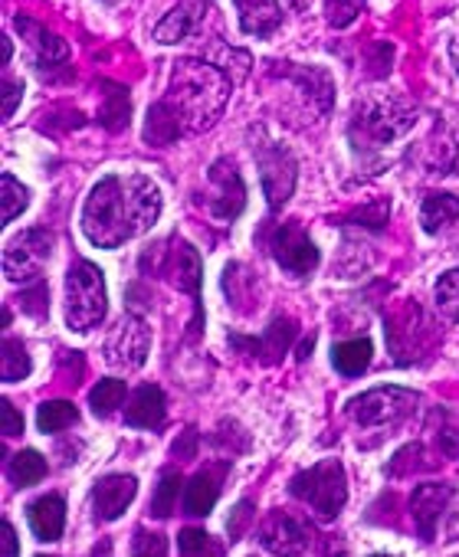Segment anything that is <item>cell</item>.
<instances>
[{
    "label": "cell",
    "mask_w": 459,
    "mask_h": 557,
    "mask_svg": "<svg viewBox=\"0 0 459 557\" xmlns=\"http://www.w3.org/2000/svg\"><path fill=\"white\" fill-rule=\"evenodd\" d=\"M161 216V190L148 174H106L86 197L83 233L99 249L148 233Z\"/></svg>",
    "instance_id": "cell-1"
},
{
    "label": "cell",
    "mask_w": 459,
    "mask_h": 557,
    "mask_svg": "<svg viewBox=\"0 0 459 557\" xmlns=\"http://www.w3.org/2000/svg\"><path fill=\"white\" fill-rule=\"evenodd\" d=\"M230 92H234V79L220 66L203 60H177L164 99L177 109L184 132L197 135L216 125V119L230 102Z\"/></svg>",
    "instance_id": "cell-2"
},
{
    "label": "cell",
    "mask_w": 459,
    "mask_h": 557,
    "mask_svg": "<svg viewBox=\"0 0 459 557\" xmlns=\"http://www.w3.org/2000/svg\"><path fill=\"white\" fill-rule=\"evenodd\" d=\"M109 309L102 269L89 259H79L66 272V325L79 335L92 332Z\"/></svg>",
    "instance_id": "cell-3"
},
{
    "label": "cell",
    "mask_w": 459,
    "mask_h": 557,
    "mask_svg": "<svg viewBox=\"0 0 459 557\" xmlns=\"http://www.w3.org/2000/svg\"><path fill=\"white\" fill-rule=\"evenodd\" d=\"M417 115L400 99H368L358 106L351 122V141L355 148H384L397 138H404L413 128Z\"/></svg>",
    "instance_id": "cell-4"
},
{
    "label": "cell",
    "mask_w": 459,
    "mask_h": 557,
    "mask_svg": "<svg viewBox=\"0 0 459 557\" xmlns=\"http://www.w3.org/2000/svg\"><path fill=\"white\" fill-rule=\"evenodd\" d=\"M289 492H293V498L309 505L319 518H338L348 502L345 466L338 459H322V462L302 469L299 475H293Z\"/></svg>",
    "instance_id": "cell-5"
},
{
    "label": "cell",
    "mask_w": 459,
    "mask_h": 557,
    "mask_svg": "<svg viewBox=\"0 0 459 557\" xmlns=\"http://www.w3.org/2000/svg\"><path fill=\"white\" fill-rule=\"evenodd\" d=\"M420 404L417 391L407 387H374L361 397H355L348 404V417L358 426H387V423H400L404 417H410Z\"/></svg>",
    "instance_id": "cell-6"
},
{
    "label": "cell",
    "mask_w": 459,
    "mask_h": 557,
    "mask_svg": "<svg viewBox=\"0 0 459 557\" xmlns=\"http://www.w3.org/2000/svg\"><path fill=\"white\" fill-rule=\"evenodd\" d=\"M148 351H151V332L138 315H125L106 342V361L119 371H138L148 361Z\"/></svg>",
    "instance_id": "cell-7"
},
{
    "label": "cell",
    "mask_w": 459,
    "mask_h": 557,
    "mask_svg": "<svg viewBox=\"0 0 459 557\" xmlns=\"http://www.w3.org/2000/svg\"><path fill=\"white\" fill-rule=\"evenodd\" d=\"M257 161H260V177H263L270 210H283V203L296 190V158L283 145L266 141L257 148Z\"/></svg>",
    "instance_id": "cell-8"
},
{
    "label": "cell",
    "mask_w": 459,
    "mask_h": 557,
    "mask_svg": "<svg viewBox=\"0 0 459 557\" xmlns=\"http://www.w3.org/2000/svg\"><path fill=\"white\" fill-rule=\"evenodd\" d=\"M47 259H50V236L44 230H27L8 243L4 272L11 283H37Z\"/></svg>",
    "instance_id": "cell-9"
},
{
    "label": "cell",
    "mask_w": 459,
    "mask_h": 557,
    "mask_svg": "<svg viewBox=\"0 0 459 557\" xmlns=\"http://www.w3.org/2000/svg\"><path fill=\"white\" fill-rule=\"evenodd\" d=\"M273 259L289 275H309L319 269V249L299 223H283L273 236Z\"/></svg>",
    "instance_id": "cell-10"
},
{
    "label": "cell",
    "mask_w": 459,
    "mask_h": 557,
    "mask_svg": "<svg viewBox=\"0 0 459 557\" xmlns=\"http://www.w3.org/2000/svg\"><path fill=\"white\" fill-rule=\"evenodd\" d=\"M315 537L319 534L312 531V524H306L293 515H273V518H266V524L260 531L263 547L273 554H309Z\"/></svg>",
    "instance_id": "cell-11"
},
{
    "label": "cell",
    "mask_w": 459,
    "mask_h": 557,
    "mask_svg": "<svg viewBox=\"0 0 459 557\" xmlns=\"http://www.w3.org/2000/svg\"><path fill=\"white\" fill-rule=\"evenodd\" d=\"M210 184L216 187V197H213V216L216 220H237L247 207V187H244V177L237 174V168L230 161H216L210 168Z\"/></svg>",
    "instance_id": "cell-12"
},
{
    "label": "cell",
    "mask_w": 459,
    "mask_h": 557,
    "mask_svg": "<svg viewBox=\"0 0 459 557\" xmlns=\"http://www.w3.org/2000/svg\"><path fill=\"white\" fill-rule=\"evenodd\" d=\"M135 492H138V479L135 475H106V479H99L96 482V495H92L96 518L99 521L122 518V511L135 502Z\"/></svg>",
    "instance_id": "cell-13"
},
{
    "label": "cell",
    "mask_w": 459,
    "mask_h": 557,
    "mask_svg": "<svg viewBox=\"0 0 459 557\" xmlns=\"http://www.w3.org/2000/svg\"><path fill=\"white\" fill-rule=\"evenodd\" d=\"M452 498V488L449 485H420L410 498V515L417 521V531L423 541H433V531L439 524V515L446 508V502Z\"/></svg>",
    "instance_id": "cell-14"
},
{
    "label": "cell",
    "mask_w": 459,
    "mask_h": 557,
    "mask_svg": "<svg viewBox=\"0 0 459 557\" xmlns=\"http://www.w3.org/2000/svg\"><path fill=\"white\" fill-rule=\"evenodd\" d=\"M164 410H168V404H164L161 387L145 384V387H138V391L128 397L125 423H128V426H138V430H158V426L164 423Z\"/></svg>",
    "instance_id": "cell-15"
},
{
    "label": "cell",
    "mask_w": 459,
    "mask_h": 557,
    "mask_svg": "<svg viewBox=\"0 0 459 557\" xmlns=\"http://www.w3.org/2000/svg\"><path fill=\"white\" fill-rule=\"evenodd\" d=\"M203 4L207 0H181L174 11H168V17L154 27V40L158 44H181L187 40L203 17Z\"/></svg>",
    "instance_id": "cell-16"
},
{
    "label": "cell",
    "mask_w": 459,
    "mask_h": 557,
    "mask_svg": "<svg viewBox=\"0 0 459 557\" xmlns=\"http://www.w3.org/2000/svg\"><path fill=\"white\" fill-rule=\"evenodd\" d=\"M27 521L40 541H60L66 528V502L60 495H44L27 508Z\"/></svg>",
    "instance_id": "cell-17"
},
{
    "label": "cell",
    "mask_w": 459,
    "mask_h": 557,
    "mask_svg": "<svg viewBox=\"0 0 459 557\" xmlns=\"http://www.w3.org/2000/svg\"><path fill=\"white\" fill-rule=\"evenodd\" d=\"M234 4H237V14H240V27L250 37L263 40V37L276 34L280 24H283V11H280L276 0H234Z\"/></svg>",
    "instance_id": "cell-18"
},
{
    "label": "cell",
    "mask_w": 459,
    "mask_h": 557,
    "mask_svg": "<svg viewBox=\"0 0 459 557\" xmlns=\"http://www.w3.org/2000/svg\"><path fill=\"white\" fill-rule=\"evenodd\" d=\"M181 135H184V122H181L177 109H174L168 99L154 102V106L148 109L145 141H148V145H154V148H168V145H174Z\"/></svg>",
    "instance_id": "cell-19"
},
{
    "label": "cell",
    "mask_w": 459,
    "mask_h": 557,
    "mask_svg": "<svg viewBox=\"0 0 459 557\" xmlns=\"http://www.w3.org/2000/svg\"><path fill=\"white\" fill-rule=\"evenodd\" d=\"M17 27L30 37V47H34V53H37L40 70L70 60V47H66L57 34H50L47 27H40V24H34V21H27V17H17Z\"/></svg>",
    "instance_id": "cell-20"
},
{
    "label": "cell",
    "mask_w": 459,
    "mask_h": 557,
    "mask_svg": "<svg viewBox=\"0 0 459 557\" xmlns=\"http://www.w3.org/2000/svg\"><path fill=\"white\" fill-rule=\"evenodd\" d=\"M174 283L177 289H187L190 299H194V332L200 329V256L194 246L181 243L177 249V259H174Z\"/></svg>",
    "instance_id": "cell-21"
},
{
    "label": "cell",
    "mask_w": 459,
    "mask_h": 557,
    "mask_svg": "<svg viewBox=\"0 0 459 557\" xmlns=\"http://www.w3.org/2000/svg\"><path fill=\"white\" fill-rule=\"evenodd\" d=\"M371 355H374V345H371L368 338H351V342H342V345L332 348V364H335L338 374L358 377V374L368 371Z\"/></svg>",
    "instance_id": "cell-22"
},
{
    "label": "cell",
    "mask_w": 459,
    "mask_h": 557,
    "mask_svg": "<svg viewBox=\"0 0 459 557\" xmlns=\"http://www.w3.org/2000/svg\"><path fill=\"white\" fill-rule=\"evenodd\" d=\"M216 498H220V485L213 482V475L200 472V475H194V479L184 485V515L203 518V515L213 511Z\"/></svg>",
    "instance_id": "cell-23"
},
{
    "label": "cell",
    "mask_w": 459,
    "mask_h": 557,
    "mask_svg": "<svg viewBox=\"0 0 459 557\" xmlns=\"http://www.w3.org/2000/svg\"><path fill=\"white\" fill-rule=\"evenodd\" d=\"M128 119H132L128 89L119 86V83H106V102H102V109H99V122H102L109 132H122V128H128Z\"/></svg>",
    "instance_id": "cell-24"
},
{
    "label": "cell",
    "mask_w": 459,
    "mask_h": 557,
    "mask_svg": "<svg viewBox=\"0 0 459 557\" xmlns=\"http://www.w3.org/2000/svg\"><path fill=\"white\" fill-rule=\"evenodd\" d=\"M456 216H459V197L456 194H430L420 207V223L426 233H439Z\"/></svg>",
    "instance_id": "cell-25"
},
{
    "label": "cell",
    "mask_w": 459,
    "mask_h": 557,
    "mask_svg": "<svg viewBox=\"0 0 459 557\" xmlns=\"http://www.w3.org/2000/svg\"><path fill=\"white\" fill-rule=\"evenodd\" d=\"M296 338V322L293 319H276L270 329H266V335L263 338H257V342H244V338H234V342H244V345H250L257 355H263L266 361H273V358H280L286 348H289V342Z\"/></svg>",
    "instance_id": "cell-26"
},
{
    "label": "cell",
    "mask_w": 459,
    "mask_h": 557,
    "mask_svg": "<svg viewBox=\"0 0 459 557\" xmlns=\"http://www.w3.org/2000/svg\"><path fill=\"white\" fill-rule=\"evenodd\" d=\"M293 76L299 79V86L306 89V96L315 102L319 112H328L332 102H335V83L325 70L319 66H309V70H293Z\"/></svg>",
    "instance_id": "cell-27"
},
{
    "label": "cell",
    "mask_w": 459,
    "mask_h": 557,
    "mask_svg": "<svg viewBox=\"0 0 459 557\" xmlns=\"http://www.w3.org/2000/svg\"><path fill=\"white\" fill-rule=\"evenodd\" d=\"M8 472H11V482H14V485L27 488V485L44 482V475H47V459H44L37 449H24V453H17V456L11 459Z\"/></svg>",
    "instance_id": "cell-28"
},
{
    "label": "cell",
    "mask_w": 459,
    "mask_h": 557,
    "mask_svg": "<svg viewBox=\"0 0 459 557\" xmlns=\"http://www.w3.org/2000/svg\"><path fill=\"white\" fill-rule=\"evenodd\" d=\"M79 420V410L70 400H47L37 410V426L40 433H63L66 426H73Z\"/></svg>",
    "instance_id": "cell-29"
},
{
    "label": "cell",
    "mask_w": 459,
    "mask_h": 557,
    "mask_svg": "<svg viewBox=\"0 0 459 557\" xmlns=\"http://www.w3.org/2000/svg\"><path fill=\"white\" fill-rule=\"evenodd\" d=\"M89 404H92V413L96 417H112L122 404H125V381H99L89 394Z\"/></svg>",
    "instance_id": "cell-30"
},
{
    "label": "cell",
    "mask_w": 459,
    "mask_h": 557,
    "mask_svg": "<svg viewBox=\"0 0 459 557\" xmlns=\"http://www.w3.org/2000/svg\"><path fill=\"white\" fill-rule=\"evenodd\" d=\"M30 355L21 342L8 338L4 342V361H0V381L4 384H14V381H24L30 374Z\"/></svg>",
    "instance_id": "cell-31"
},
{
    "label": "cell",
    "mask_w": 459,
    "mask_h": 557,
    "mask_svg": "<svg viewBox=\"0 0 459 557\" xmlns=\"http://www.w3.org/2000/svg\"><path fill=\"white\" fill-rule=\"evenodd\" d=\"M436 306L449 322H459V269H449L436 283Z\"/></svg>",
    "instance_id": "cell-32"
},
{
    "label": "cell",
    "mask_w": 459,
    "mask_h": 557,
    "mask_svg": "<svg viewBox=\"0 0 459 557\" xmlns=\"http://www.w3.org/2000/svg\"><path fill=\"white\" fill-rule=\"evenodd\" d=\"M0 187H4V223H11V220H17L24 210H27V203H30V190L14 177V174H4L0 177Z\"/></svg>",
    "instance_id": "cell-33"
},
{
    "label": "cell",
    "mask_w": 459,
    "mask_h": 557,
    "mask_svg": "<svg viewBox=\"0 0 459 557\" xmlns=\"http://www.w3.org/2000/svg\"><path fill=\"white\" fill-rule=\"evenodd\" d=\"M177 492H181V475L177 472H164L154 498H151V515L154 518H171L177 508Z\"/></svg>",
    "instance_id": "cell-34"
},
{
    "label": "cell",
    "mask_w": 459,
    "mask_h": 557,
    "mask_svg": "<svg viewBox=\"0 0 459 557\" xmlns=\"http://www.w3.org/2000/svg\"><path fill=\"white\" fill-rule=\"evenodd\" d=\"M364 14V0H325V21L335 30L351 27Z\"/></svg>",
    "instance_id": "cell-35"
},
{
    "label": "cell",
    "mask_w": 459,
    "mask_h": 557,
    "mask_svg": "<svg viewBox=\"0 0 459 557\" xmlns=\"http://www.w3.org/2000/svg\"><path fill=\"white\" fill-rule=\"evenodd\" d=\"M213 66H220L226 76H230V70H234V83L240 86L247 76H250V57L247 53H240V50H230V47H216V53H213Z\"/></svg>",
    "instance_id": "cell-36"
},
{
    "label": "cell",
    "mask_w": 459,
    "mask_h": 557,
    "mask_svg": "<svg viewBox=\"0 0 459 557\" xmlns=\"http://www.w3.org/2000/svg\"><path fill=\"white\" fill-rule=\"evenodd\" d=\"M177 547H181V554H187V557L203 554V550L220 554V547H210V534H207L203 528H184V531L177 534Z\"/></svg>",
    "instance_id": "cell-37"
},
{
    "label": "cell",
    "mask_w": 459,
    "mask_h": 557,
    "mask_svg": "<svg viewBox=\"0 0 459 557\" xmlns=\"http://www.w3.org/2000/svg\"><path fill=\"white\" fill-rule=\"evenodd\" d=\"M21 309L27 315H34V319H44L47 315V283H44V278H37V283H30V289H24Z\"/></svg>",
    "instance_id": "cell-38"
},
{
    "label": "cell",
    "mask_w": 459,
    "mask_h": 557,
    "mask_svg": "<svg viewBox=\"0 0 459 557\" xmlns=\"http://www.w3.org/2000/svg\"><path fill=\"white\" fill-rule=\"evenodd\" d=\"M253 521V505L250 502H240L237 508H234V515H230V521H226V531H230V541H237L244 531H247V524Z\"/></svg>",
    "instance_id": "cell-39"
},
{
    "label": "cell",
    "mask_w": 459,
    "mask_h": 557,
    "mask_svg": "<svg viewBox=\"0 0 459 557\" xmlns=\"http://www.w3.org/2000/svg\"><path fill=\"white\" fill-rule=\"evenodd\" d=\"M0 433H4V436H21L24 433V417L17 413V407L11 400H4V407H0Z\"/></svg>",
    "instance_id": "cell-40"
},
{
    "label": "cell",
    "mask_w": 459,
    "mask_h": 557,
    "mask_svg": "<svg viewBox=\"0 0 459 557\" xmlns=\"http://www.w3.org/2000/svg\"><path fill=\"white\" fill-rule=\"evenodd\" d=\"M135 554H154V557H164V554H168V541H164L161 534L138 531V534H135Z\"/></svg>",
    "instance_id": "cell-41"
},
{
    "label": "cell",
    "mask_w": 459,
    "mask_h": 557,
    "mask_svg": "<svg viewBox=\"0 0 459 557\" xmlns=\"http://www.w3.org/2000/svg\"><path fill=\"white\" fill-rule=\"evenodd\" d=\"M21 99H24V86H21V83H14V79H4V122H11V119H14V112H17Z\"/></svg>",
    "instance_id": "cell-42"
},
{
    "label": "cell",
    "mask_w": 459,
    "mask_h": 557,
    "mask_svg": "<svg viewBox=\"0 0 459 557\" xmlns=\"http://www.w3.org/2000/svg\"><path fill=\"white\" fill-rule=\"evenodd\" d=\"M194 453H197V430H187L184 440L174 443V456L177 459H194Z\"/></svg>",
    "instance_id": "cell-43"
},
{
    "label": "cell",
    "mask_w": 459,
    "mask_h": 557,
    "mask_svg": "<svg viewBox=\"0 0 459 557\" xmlns=\"http://www.w3.org/2000/svg\"><path fill=\"white\" fill-rule=\"evenodd\" d=\"M21 547H17V531H14V524L11 521H4V554L8 557H14Z\"/></svg>",
    "instance_id": "cell-44"
},
{
    "label": "cell",
    "mask_w": 459,
    "mask_h": 557,
    "mask_svg": "<svg viewBox=\"0 0 459 557\" xmlns=\"http://www.w3.org/2000/svg\"><path fill=\"white\" fill-rule=\"evenodd\" d=\"M449 60H452V70H456V76H459V37L449 44Z\"/></svg>",
    "instance_id": "cell-45"
},
{
    "label": "cell",
    "mask_w": 459,
    "mask_h": 557,
    "mask_svg": "<svg viewBox=\"0 0 459 557\" xmlns=\"http://www.w3.org/2000/svg\"><path fill=\"white\" fill-rule=\"evenodd\" d=\"M312 345H315V335H309V342H302V348H299V355H296V358H299V361H302V358H309Z\"/></svg>",
    "instance_id": "cell-46"
},
{
    "label": "cell",
    "mask_w": 459,
    "mask_h": 557,
    "mask_svg": "<svg viewBox=\"0 0 459 557\" xmlns=\"http://www.w3.org/2000/svg\"><path fill=\"white\" fill-rule=\"evenodd\" d=\"M11 53H14V47H11V40H4V63H11Z\"/></svg>",
    "instance_id": "cell-47"
},
{
    "label": "cell",
    "mask_w": 459,
    "mask_h": 557,
    "mask_svg": "<svg viewBox=\"0 0 459 557\" xmlns=\"http://www.w3.org/2000/svg\"><path fill=\"white\" fill-rule=\"evenodd\" d=\"M289 4H293L296 11H306V0H289Z\"/></svg>",
    "instance_id": "cell-48"
},
{
    "label": "cell",
    "mask_w": 459,
    "mask_h": 557,
    "mask_svg": "<svg viewBox=\"0 0 459 557\" xmlns=\"http://www.w3.org/2000/svg\"><path fill=\"white\" fill-rule=\"evenodd\" d=\"M207 4H210V0H207Z\"/></svg>",
    "instance_id": "cell-49"
}]
</instances>
